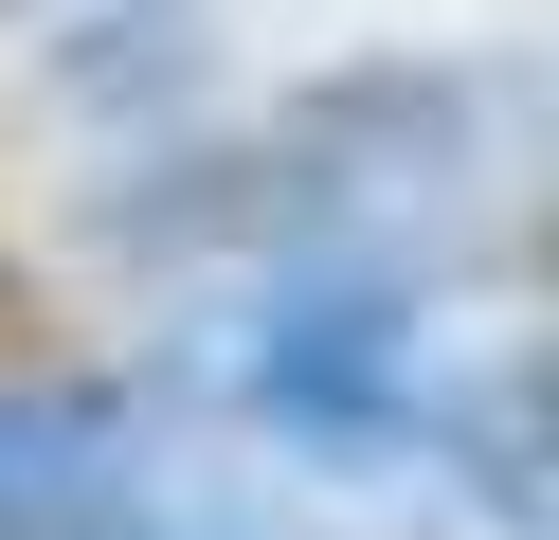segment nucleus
Masks as SVG:
<instances>
[{"mask_svg":"<svg viewBox=\"0 0 559 540\" xmlns=\"http://www.w3.org/2000/svg\"><path fill=\"white\" fill-rule=\"evenodd\" d=\"M325 180H307V144L289 127H253V144H145L127 180H91V252H145V271H181V252H289V235H325Z\"/></svg>","mask_w":559,"mask_h":540,"instance_id":"1","label":"nucleus"},{"mask_svg":"<svg viewBox=\"0 0 559 540\" xmlns=\"http://www.w3.org/2000/svg\"><path fill=\"white\" fill-rule=\"evenodd\" d=\"M271 127L307 144V180H325L343 216H361V199H433V180H469V72L361 55V72H307Z\"/></svg>","mask_w":559,"mask_h":540,"instance_id":"2","label":"nucleus"},{"mask_svg":"<svg viewBox=\"0 0 559 540\" xmlns=\"http://www.w3.org/2000/svg\"><path fill=\"white\" fill-rule=\"evenodd\" d=\"M253 396L289 432H325V451H361V432H415V324L379 307V288H289L253 343Z\"/></svg>","mask_w":559,"mask_h":540,"instance_id":"3","label":"nucleus"},{"mask_svg":"<svg viewBox=\"0 0 559 540\" xmlns=\"http://www.w3.org/2000/svg\"><path fill=\"white\" fill-rule=\"evenodd\" d=\"M37 91L73 108V127H181V108L217 91V19H199V0H73V36L37 55Z\"/></svg>","mask_w":559,"mask_h":540,"instance_id":"4","label":"nucleus"},{"mask_svg":"<svg viewBox=\"0 0 559 540\" xmlns=\"http://www.w3.org/2000/svg\"><path fill=\"white\" fill-rule=\"evenodd\" d=\"M55 504H127L91 468V415H0V523H55Z\"/></svg>","mask_w":559,"mask_h":540,"instance_id":"5","label":"nucleus"},{"mask_svg":"<svg viewBox=\"0 0 559 540\" xmlns=\"http://www.w3.org/2000/svg\"><path fill=\"white\" fill-rule=\"evenodd\" d=\"M0 540H163V523H127V504H55V523H0Z\"/></svg>","mask_w":559,"mask_h":540,"instance_id":"6","label":"nucleus"},{"mask_svg":"<svg viewBox=\"0 0 559 540\" xmlns=\"http://www.w3.org/2000/svg\"><path fill=\"white\" fill-rule=\"evenodd\" d=\"M19 324H37V288H19V252H0V343H19Z\"/></svg>","mask_w":559,"mask_h":540,"instance_id":"7","label":"nucleus"},{"mask_svg":"<svg viewBox=\"0 0 559 540\" xmlns=\"http://www.w3.org/2000/svg\"><path fill=\"white\" fill-rule=\"evenodd\" d=\"M0 19H37V0H0Z\"/></svg>","mask_w":559,"mask_h":540,"instance_id":"8","label":"nucleus"}]
</instances>
